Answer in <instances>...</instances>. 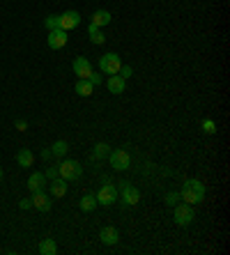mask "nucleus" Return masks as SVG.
<instances>
[{
	"mask_svg": "<svg viewBox=\"0 0 230 255\" xmlns=\"http://www.w3.org/2000/svg\"><path fill=\"white\" fill-rule=\"evenodd\" d=\"M67 193V179H58V177H55V179H51V195H53V198H62V195Z\"/></svg>",
	"mask_w": 230,
	"mask_h": 255,
	"instance_id": "16",
	"label": "nucleus"
},
{
	"mask_svg": "<svg viewBox=\"0 0 230 255\" xmlns=\"http://www.w3.org/2000/svg\"><path fill=\"white\" fill-rule=\"evenodd\" d=\"M99 237H101V241H104L106 246H113V244H117V239H120V232L115 228H111V225H106V228H101Z\"/></svg>",
	"mask_w": 230,
	"mask_h": 255,
	"instance_id": "14",
	"label": "nucleus"
},
{
	"mask_svg": "<svg viewBox=\"0 0 230 255\" xmlns=\"http://www.w3.org/2000/svg\"><path fill=\"white\" fill-rule=\"evenodd\" d=\"M95 198H97L99 205H113L115 200H117V189H115L113 184H104Z\"/></svg>",
	"mask_w": 230,
	"mask_h": 255,
	"instance_id": "8",
	"label": "nucleus"
},
{
	"mask_svg": "<svg viewBox=\"0 0 230 255\" xmlns=\"http://www.w3.org/2000/svg\"><path fill=\"white\" fill-rule=\"evenodd\" d=\"M71 69H74V74H76L79 79H88L90 74H92V64H90L88 58H76L74 64H71Z\"/></svg>",
	"mask_w": 230,
	"mask_h": 255,
	"instance_id": "10",
	"label": "nucleus"
},
{
	"mask_svg": "<svg viewBox=\"0 0 230 255\" xmlns=\"http://www.w3.org/2000/svg\"><path fill=\"white\" fill-rule=\"evenodd\" d=\"M81 23V14L79 12H74V9H69V12H65V14H60V28L62 30H74V28Z\"/></svg>",
	"mask_w": 230,
	"mask_h": 255,
	"instance_id": "9",
	"label": "nucleus"
},
{
	"mask_svg": "<svg viewBox=\"0 0 230 255\" xmlns=\"http://www.w3.org/2000/svg\"><path fill=\"white\" fill-rule=\"evenodd\" d=\"M177 200H180V193H168L166 195V203L168 205H177Z\"/></svg>",
	"mask_w": 230,
	"mask_h": 255,
	"instance_id": "29",
	"label": "nucleus"
},
{
	"mask_svg": "<svg viewBox=\"0 0 230 255\" xmlns=\"http://www.w3.org/2000/svg\"><path fill=\"white\" fill-rule=\"evenodd\" d=\"M92 90H95V85H92L88 79H79V83H76V92H79L81 97H90Z\"/></svg>",
	"mask_w": 230,
	"mask_h": 255,
	"instance_id": "17",
	"label": "nucleus"
},
{
	"mask_svg": "<svg viewBox=\"0 0 230 255\" xmlns=\"http://www.w3.org/2000/svg\"><path fill=\"white\" fill-rule=\"evenodd\" d=\"M97 205H99L97 198H95L92 193H88V195H83V198H81V209H83V211H92Z\"/></svg>",
	"mask_w": 230,
	"mask_h": 255,
	"instance_id": "19",
	"label": "nucleus"
},
{
	"mask_svg": "<svg viewBox=\"0 0 230 255\" xmlns=\"http://www.w3.org/2000/svg\"><path fill=\"white\" fill-rule=\"evenodd\" d=\"M203 131L205 133H216V124H214L212 120H205V122H203Z\"/></svg>",
	"mask_w": 230,
	"mask_h": 255,
	"instance_id": "25",
	"label": "nucleus"
},
{
	"mask_svg": "<svg viewBox=\"0 0 230 255\" xmlns=\"http://www.w3.org/2000/svg\"><path fill=\"white\" fill-rule=\"evenodd\" d=\"M46 44H49V48H53V51L62 48V46L67 44V30H62V28H58V30H49Z\"/></svg>",
	"mask_w": 230,
	"mask_h": 255,
	"instance_id": "7",
	"label": "nucleus"
},
{
	"mask_svg": "<svg viewBox=\"0 0 230 255\" xmlns=\"http://www.w3.org/2000/svg\"><path fill=\"white\" fill-rule=\"evenodd\" d=\"M120 67H122V60H120V55L117 53H106V55H101L99 58V69H101V74H117L120 71Z\"/></svg>",
	"mask_w": 230,
	"mask_h": 255,
	"instance_id": "3",
	"label": "nucleus"
},
{
	"mask_svg": "<svg viewBox=\"0 0 230 255\" xmlns=\"http://www.w3.org/2000/svg\"><path fill=\"white\" fill-rule=\"evenodd\" d=\"M33 207L39 211H49L51 209V198L44 191H37V193H33Z\"/></svg>",
	"mask_w": 230,
	"mask_h": 255,
	"instance_id": "12",
	"label": "nucleus"
},
{
	"mask_svg": "<svg viewBox=\"0 0 230 255\" xmlns=\"http://www.w3.org/2000/svg\"><path fill=\"white\" fill-rule=\"evenodd\" d=\"M117 193H122L124 205H129V207L138 205V200H141V191H138L133 184H127V182H122V186H120V191H117Z\"/></svg>",
	"mask_w": 230,
	"mask_h": 255,
	"instance_id": "4",
	"label": "nucleus"
},
{
	"mask_svg": "<svg viewBox=\"0 0 230 255\" xmlns=\"http://www.w3.org/2000/svg\"><path fill=\"white\" fill-rule=\"evenodd\" d=\"M106 154H111V147H108L106 143H97V145H95V152H92V157L95 159H106Z\"/></svg>",
	"mask_w": 230,
	"mask_h": 255,
	"instance_id": "22",
	"label": "nucleus"
},
{
	"mask_svg": "<svg viewBox=\"0 0 230 255\" xmlns=\"http://www.w3.org/2000/svg\"><path fill=\"white\" fill-rule=\"evenodd\" d=\"M180 198L184 200L186 205H198L205 200V184L198 182V179H186L182 191H180Z\"/></svg>",
	"mask_w": 230,
	"mask_h": 255,
	"instance_id": "1",
	"label": "nucleus"
},
{
	"mask_svg": "<svg viewBox=\"0 0 230 255\" xmlns=\"http://www.w3.org/2000/svg\"><path fill=\"white\" fill-rule=\"evenodd\" d=\"M194 221V205H175V223L189 225Z\"/></svg>",
	"mask_w": 230,
	"mask_h": 255,
	"instance_id": "6",
	"label": "nucleus"
},
{
	"mask_svg": "<svg viewBox=\"0 0 230 255\" xmlns=\"http://www.w3.org/2000/svg\"><path fill=\"white\" fill-rule=\"evenodd\" d=\"M88 80H90V83H92V85H99V83H101V76H99V74H95V71H92V74H90V76H88Z\"/></svg>",
	"mask_w": 230,
	"mask_h": 255,
	"instance_id": "28",
	"label": "nucleus"
},
{
	"mask_svg": "<svg viewBox=\"0 0 230 255\" xmlns=\"http://www.w3.org/2000/svg\"><path fill=\"white\" fill-rule=\"evenodd\" d=\"M58 173H60L62 179H67V182H74V179H79L83 175V168H81L79 161H74V159H67V161H62L60 166H58Z\"/></svg>",
	"mask_w": 230,
	"mask_h": 255,
	"instance_id": "2",
	"label": "nucleus"
},
{
	"mask_svg": "<svg viewBox=\"0 0 230 255\" xmlns=\"http://www.w3.org/2000/svg\"><path fill=\"white\" fill-rule=\"evenodd\" d=\"M106 85H108V90H111L113 95H122L124 88H127V80H124L122 76H120V74H113V76L108 79Z\"/></svg>",
	"mask_w": 230,
	"mask_h": 255,
	"instance_id": "13",
	"label": "nucleus"
},
{
	"mask_svg": "<svg viewBox=\"0 0 230 255\" xmlns=\"http://www.w3.org/2000/svg\"><path fill=\"white\" fill-rule=\"evenodd\" d=\"M117 74H120V76H122L124 80L129 79V76H131V67H129V64H122V67H120V71H117Z\"/></svg>",
	"mask_w": 230,
	"mask_h": 255,
	"instance_id": "26",
	"label": "nucleus"
},
{
	"mask_svg": "<svg viewBox=\"0 0 230 255\" xmlns=\"http://www.w3.org/2000/svg\"><path fill=\"white\" fill-rule=\"evenodd\" d=\"M108 161H111V166H113L115 170H127L129 163H131V159H129V154L124 150H113L108 154Z\"/></svg>",
	"mask_w": 230,
	"mask_h": 255,
	"instance_id": "5",
	"label": "nucleus"
},
{
	"mask_svg": "<svg viewBox=\"0 0 230 255\" xmlns=\"http://www.w3.org/2000/svg\"><path fill=\"white\" fill-rule=\"evenodd\" d=\"M67 150H69V145L65 141H58L53 143V150H51V154H55V157H65L67 154Z\"/></svg>",
	"mask_w": 230,
	"mask_h": 255,
	"instance_id": "23",
	"label": "nucleus"
},
{
	"mask_svg": "<svg viewBox=\"0 0 230 255\" xmlns=\"http://www.w3.org/2000/svg\"><path fill=\"white\" fill-rule=\"evenodd\" d=\"M44 177L46 179H55V177H60V173H58V168H49L44 173Z\"/></svg>",
	"mask_w": 230,
	"mask_h": 255,
	"instance_id": "27",
	"label": "nucleus"
},
{
	"mask_svg": "<svg viewBox=\"0 0 230 255\" xmlns=\"http://www.w3.org/2000/svg\"><path fill=\"white\" fill-rule=\"evenodd\" d=\"M16 161H18V166H21V168H30V166H33V152H30V150H21L16 154Z\"/></svg>",
	"mask_w": 230,
	"mask_h": 255,
	"instance_id": "18",
	"label": "nucleus"
},
{
	"mask_svg": "<svg viewBox=\"0 0 230 255\" xmlns=\"http://www.w3.org/2000/svg\"><path fill=\"white\" fill-rule=\"evenodd\" d=\"M33 205V200H21V209H28Z\"/></svg>",
	"mask_w": 230,
	"mask_h": 255,
	"instance_id": "30",
	"label": "nucleus"
},
{
	"mask_svg": "<svg viewBox=\"0 0 230 255\" xmlns=\"http://www.w3.org/2000/svg\"><path fill=\"white\" fill-rule=\"evenodd\" d=\"M44 23L49 30H58V28H60V14H49Z\"/></svg>",
	"mask_w": 230,
	"mask_h": 255,
	"instance_id": "24",
	"label": "nucleus"
},
{
	"mask_svg": "<svg viewBox=\"0 0 230 255\" xmlns=\"http://www.w3.org/2000/svg\"><path fill=\"white\" fill-rule=\"evenodd\" d=\"M111 12H106V9H97L95 14H92V26H97V28H104L111 23Z\"/></svg>",
	"mask_w": 230,
	"mask_h": 255,
	"instance_id": "15",
	"label": "nucleus"
},
{
	"mask_svg": "<svg viewBox=\"0 0 230 255\" xmlns=\"http://www.w3.org/2000/svg\"><path fill=\"white\" fill-rule=\"evenodd\" d=\"M0 177H2V170H0Z\"/></svg>",
	"mask_w": 230,
	"mask_h": 255,
	"instance_id": "31",
	"label": "nucleus"
},
{
	"mask_svg": "<svg viewBox=\"0 0 230 255\" xmlns=\"http://www.w3.org/2000/svg\"><path fill=\"white\" fill-rule=\"evenodd\" d=\"M88 32H90V39H92V44H104V42H106V37L101 35V30H99L97 26H92V23H90Z\"/></svg>",
	"mask_w": 230,
	"mask_h": 255,
	"instance_id": "21",
	"label": "nucleus"
},
{
	"mask_svg": "<svg viewBox=\"0 0 230 255\" xmlns=\"http://www.w3.org/2000/svg\"><path fill=\"white\" fill-rule=\"evenodd\" d=\"M44 186H46L44 173H33V175L28 177V189H30L33 193H37V191H44Z\"/></svg>",
	"mask_w": 230,
	"mask_h": 255,
	"instance_id": "11",
	"label": "nucleus"
},
{
	"mask_svg": "<svg viewBox=\"0 0 230 255\" xmlns=\"http://www.w3.org/2000/svg\"><path fill=\"white\" fill-rule=\"evenodd\" d=\"M55 251H58V246H55L53 239H42V244H39V253L42 255H53Z\"/></svg>",
	"mask_w": 230,
	"mask_h": 255,
	"instance_id": "20",
	"label": "nucleus"
}]
</instances>
